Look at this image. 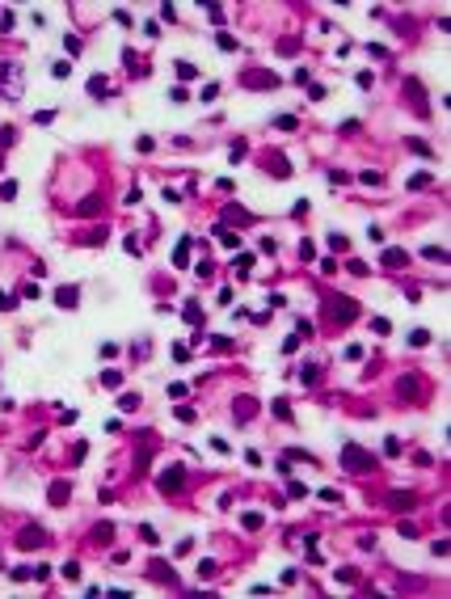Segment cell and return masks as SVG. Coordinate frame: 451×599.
Masks as SVG:
<instances>
[{
  "instance_id": "1",
  "label": "cell",
  "mask_w": 451,
  "mask_h": 599,
  "mask_svg": "<svg viewBox=\"0 0 451 599\" xmlns=\"http://www.w3.org/2000/svg\"><path fill=\"white\" fill-rule=\"evenodd\" d=\"M342 469L367 473V469H375V456H371V452H363L359 443H346V447H342Z\"/></svg>"
},
{
  "instance_id": "2",
  "label": "cell",
  "mask_w": 451,
  "mask_h": 599,
  "mask_svg": "<svg viewBox=\"0 0 451 599\" xmlns=\"http://www.w3.org/2000/svg\"><path fill=\"white\" fill-rule=\"evenodd\" d=\"M241 85H249V89H274L278 76H274V72H245Z\"/></svg>"
},
{
  "instance_id": "3",
  "label": "cell",
  "mask_w": 451,
  "mask_h": 599,
  "mask_svg": "<svg viewBox=\"0 0 451 599\" xmlns=\"http://www.w3.org/2000/svg\"><path fill=\"white\" fill-rule=\"evenodd\" d=\"M337 300H342V304H329V317H333V321H350L354 313H359L354 300H346V295H337Z\"/></svg>"
},
{
  "instance_id": "4",
  "label": "cell",
  "mask_w": 451,
  "mask_h": 599,
  "mask_svg": "<svg viewBox=\"0 0 451 599\" xmlns=\"http://www.w3.org/2000/svg\"><path fill=\"white\" fill-rule=\"evenodd\" d=\"M186 481V473H182V464H173V469L169 473H164L160 477V489H164V494H169V489H177V485H182Z\"/></svg>"
},
{
  "instance_id": "5",
  "label": "cell",
  "mask_w": 451,
  "mask_h": 599,
  "mask_svg": "<svg viewBox=\"0 0 451 599\" xmlns=\"http://www.w3.org/2000/svg\"><path fill=\"white\" fill-rule=\"evenodd\" d=\"M101 207H105V198L101 194H89L85 203H76V215H97Z\"/></svg>"
},
{
  "instance_id": "6",
  "label": "cell",
  "mask_w": 451,
  "mask_h": 599,
  "mask_svg": "<svg viewBox=\"0 0 451 599\" xmlns=\"http://www.w3.org/2000/svg\"><path fill=\"white\" fill-rule=\"evenodd\" d=\"M405 262H409V254H405V249H384V266L401 270V266H405Z\"/></svg>"
},
{
  "instance_id": "7",
  "label": "cell",
  "mask_w": 451,
  "mask_h": 599,
  "mask_svg": "<svg viewBox=\"0 0 451 599\" xmlns=\"http://www.w3.org/2000/svg\"><path fill=\"white\" fill-rule=\"evenodd\" d=\"M42 540H46L42 528H26V532H21V548H34V544H42Z\"/></svg>"
},
{
  "instance_id": "8",
  "label": "cell",
  "mask_w": 451,
  "mask_h": 599,
  "mask_svg": "<svg viewBox=\"0 0 451 599\" xmlns=\"http://www.w3.org/2000/svg\"><path fill=\"white\" fill-rule=\"evenodd\" d=\"M55 304H59V308H76V287H59V291H55Z\"/></svg>"
},
{
  "instance_id": "9",
  "label": "cell",
  "mask_w": 451,
  "mask_h": 599,
  "mask_svg": "<svg viewBox=\"0 0 451 599\" xmlns=\"http://www.w3.org/2000/svg\"><path fill=\"white\" fill-rule=\"evenodd\" d=\"M409 502H413V494H405V489H392V494H388V507L392 511H405Z\"/></svg>"
},
{
  "instance_id": "10",
  "label": "cell",
  "mask_w": 451,
  "mask_h": 599,
  "mask_svg": "<svg viewBox=\"0 0 451 599\" xmlns=\"http://www.w3.org/2000/svg\"><path fill=\"white\" fill-rule=\"evenodd\" d=\"M68 494H72V485H68V481H55V485H51V502H55V507H64Z\"/></svg>"
},
{
  "instance_id": "11",
  "label": "cell",
  "mask_w": 451,
  "mask_h": 599,
  "mask_svg": "<svg viewBox=\"0 0 451 599\" xmlns=\"http://www.w3.org/2000/svg\"><path fill=\"white\" fill-rule=\"evenodd\" d=\"M89 93H93V97H101V93H110V80H105V76H93V80H89Z\"/></svg>"
},
{
  "instance_id": "12",
  "label": "cell",
  "mask_w": 451,
  "mask_h": 599,
  "mask_svg": "<svg viewBox=\"0 0 451 599\" xmlns=\"http://www.w3.org/2000/svg\"><path fill=\"white\" fill-rule=\"evenodd\" d=\"M249 270H253V254H241V258H236V274H241V279H245Z\"/></svg>"
},
{
  "instance_id": "13",
  "label": "cell",
  "mask_w": 451,
  "mask_h": 599,
  "mask_svg": "<svg viewBox=\"0 0 451 599\" xmlns=\"http://www.w3.org/2000/svg\"><path fill=\"white\" fill-rule=\"evenodd\" d=\"M118 405H123V414H131L135 405H139V397H135V392H123V397H118Z\"/></svg>"
},
{
  "instance_id": "14",
  "label": "cell",
  "mask_w": 451,
  "mask_h": 599,
  "mask_svg": "<svg viewBox=\"0 0 451 599\" xmlns=\"http://www.w3.org/2000/svg\"><path fill=\"white\" fill-rule=\"evenodd\" d=\"M215 232H219V241L228 245V249H236V245H241V236H236V232H228V228H215Z\"/></svg>"
},
{
  "instance_id": "15",
  "label": "cell",
  "mask_w": 451,
  "mask_h": 599,
  "mask_svg": "<svg viewBox=\"0 0 451 599\" xmlns=\"http://www.w3.org/2000/svg\"><path fill=\"white\" fill-rule=\"evenodd\" d=\"M422 258H430V262H447V249H438V245H430V249H422Z\"/></svg>"
},
{
  "instance_id": "16",
  "label": "cell",
  "mask_w": 451,
  "mask_h": 599,
  "mask_svg": "<svg viewBox=\"0 0 451 599\" xmlns=\"http://www.w3.org/2000/svg\"><path fill=\"white\" fill-rule=\"evenodd\" d=\"M186 258H190V236H186V241H182V245H177V254H173V262H177V266H186Z\"/></svg>"
},
{
  "instance_id": "17",
  "label": "cell",
  "mask_w": 451,
  "mask_h": 599,
  "mask_svg": "<svg viewBox=\"0 0 451 599\" xmlns=\"http://www.w3.org/2000/svg\"><path fill=\"white\" fill-rule=\"evenodd\" d=\"M241 523H245V528H249V532H257V528H262V515H257V511H249V515H245V519H241Z\"/></svg>"
},
{
  "instance_id": "18",
  "label": "cell",
  "mask_w": 451,
  "mask_h": 599,
  "mask_svg": "<svg viewBox=\"0 0 451 599\" xmlns=\"http://www.w3.org/2000/svg\"><path fill=\"white\" fill-rule=\"evenodd\" d=\"M17 308V295H9V291H0V313H13Z\"/></svg>"
},
{
  "instance_id": "19",
  "label": "cell",
  "mask_w": 451,
  "mask_h": 599,
  "mask_svg": "<svg viewBox=\"0 0 451 599\" xmlns=\"http://www.w3.org/2000/svg\"><path fill=\"white\" fill-rule=\"evenodd\" d=\"M211 574H215V561H211V557H207V561H198V578H203V582H207V578H211Z\"/></svg>"
},
{
  "instance_id": "20",
  "label": "cell",
  "mask_w": 451,
  "mask_h": 599,
  "mask_svg": "<svg viewBox=\"0 0 451 599\" xmlns=\"http://www.w3.org/2000/svg\"><path fill=\"white\" fill-rule=\"evenodd\" d=\"M177 76H182V80H194L198 68H194V64H177Z\"/></svg>"
},
{
  "instance_id": "21",
  "label": "cell",
  "mask_w": 451,
  "mask_h": 599,
  "mask_svg": "<svg viewBox=\"0 0 451 599\" xmlns=\"http://www.w3.org/2000/svg\"><path fill=\"white\" fill-rule=\"evenodd\" d=\"M409 342H413V346H426V342H430V333H426V329H413Z\"/></svg>"
},
{
  "instance_id": "22",
  "label": "cell",
  "mask_w": 451,
  "mask_h": 599,
  "mask_svg": "<svg viewBox=\"0 0 451 599\" xmlns=\"http://www.w3.org/2000/svg\"><path fill=\"white\" fill-rule=\"evenodd\" d=\"M59 574H64V578H72V582H76V578H80V566H76V561H68V566H64V570H59Z\"/></svg>"
},
{
  "instance_id": "23",
  "label": "cell",
  "mask_w": 451,
  "mask_h": 599,
  "mask_svg": "<svg viewBox=\"0 0 451 599\" xmlns=\"http://www.w3.org/2000/svg\"><path fill=\"white\" fill-rule=\"evenodd\" d=\"M249 414H253V405H249V397H241L236 401V418H249Z\"/></svg>"
},
{
  "instance_id": "24",
  "label": "cell",
  "mask_w": 451,
  "mask_h": 599,
  "mask_svg": "<svg viewBox=\"0 0 451 599\" xmlns=\"http://www.w3.org/2000/svg\"><path fill=\"white\" fill-rule=\"evenodd\" d=\"M274 418H283V422H291V410H287V401H274Z\"/></svg>"
},
{
  "instance_id": "25",
  "label": "cell",
  "mask_w": 451,
  "mask_h": 599,
  "mask_svg": "<svg viewBox=\"0 0 451 599\" xmlns=\"http://www.w3.org/2000/svg\"><path fill=\"white\" fill-rule=\"evenodd\" d=\"M169 97H173V102H177V106H182V102H190V93H186V89H182V85H173V89H169Z\"/></svg>"
},
{
  "instance_id": "26",
  "label": "cell",
  "mask_w": 451,
  "mask_h": 599,
  "mask_svg": "<svg viewBox=\"0 0 451 599\" xmlns=\"http://www.w3.org/2000/svg\"><path fill=\"white\" fill-rule=\"evenodd\" d=\"M274 127H278V131H295V118L283 114V118H274Z\"/></svg>"
},
{
  "instance_id": "27",
  "label": "cell",
  "mask_w": 451,
  "mask_h": 599,
  "mask_svg": "<svg viewBox=\"0 0 451 599\" xmlns=\"http://www.w3.org/2000/svg\"><path fill=\"white\" fill-rule=\"evenodd\" d=\"M300 258H304V262H312V258H316V245H312V241H304V245H300Z\"/></svg>"
},
{
  "instance_id": "28",
  "label": "cell",
  "mask_w": 451,
  "mask_h": 599,
  "mask_svg": "<svg viewBox=\"0 0 451 599\" xmlns=\"http://www.w3.org/2000/svg\"><path fill=\"white\" fill-rule=\"evenodd\" d=\"M101 384L105 388H118V371H101Z\"/></svg>"
},
{
  "instance_id": "29",
  "label": "cell",
  "mask_w": 451,
  "mask_h": 599,
  "mask_svg": "<svg viewBox=\"0 0 451 599\" xmlns=\"http://www.w3.org/2000/svg\"><path fill=\"white\" fill-rule=\"evenodd\" d=\"M17 194V182H0V198H13Z\"/></svg>"
},
{
  "instance_id": "30",
  "label": "cell",
  "mask_w": 451,
  "mask_h": 599,
  "mask_svg": "<svg viewBox=\"0 0 451 599\" xmlns=\"http://www.w3.org/2000/svg\"><path fill=\"white\" fill-rule=\"evenodd\" d=\"M219 46H223V51H236V38H232V34H219V38H215Z\"/></svg>"
},
{
  "instance_id": "31",
  "label": "cell",
  "mask_w": 451,
  "mask_h": 599,
  "mask_svg": "<svg viewBox=\"0 0 451 599\" xmlns=\"http://www.w3.org/2000/svg\"><path fill=\"white\" fill-rule=\"evenodd\" d=\"M139 536H144V544H156V540H160L156 528H139Z\"/></svg>"
}]
</instances>
